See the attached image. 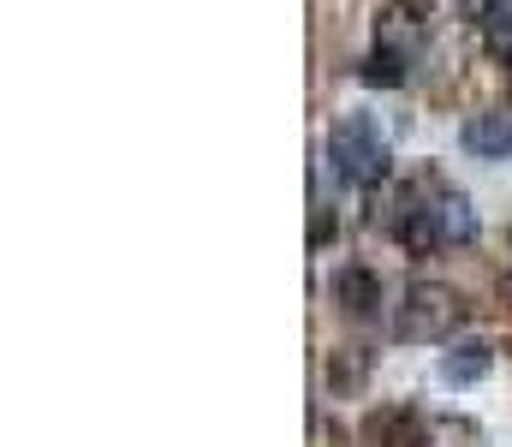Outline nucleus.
<instances>
[{
    "instance_id": "obj_1",
    "label": "nucleus",
    "mask_w": 512,
    "mask_h": 447,
    "mask_svg": "<svg viewBox=\"0 0 512 447\" xmlns=\"http://www.w3.org/2000/svg\"><path fill=\"white\" fill-rule=\"evenodd\" d=\"M328 167H334L340 185H358V191L382 185L387 173H393V155H387L382 126H376L370 114H346V120L328 132Z\"/></svg>"
},
{
    "instance_id": "obj_2",
    "label": "nucleus",
    "mask_w": 512,
    "mask_h": 447,
    "mask_svg": "<svg viewBox=\"0 0 512 447\" xmlns=\"http://www.w3.org/2000/svg\"><path fill=\"white\" fill-rule=\"evenodd\" d=\"M459 316H465V304H459L453 287L417 281V287H405V298H399L393 328H399V340H447L459 328Z\"/></svg>"
},
{
    "instance_id": "obj_3",
    "label": "nucleus",
    "mask_w": 512,
    "mask_h": 447,
    "mask_svg": "<svg viewBox=\"0 0 512 447\" xmlns=\"http://www.w3.org/2000/svg\"><path fill=\"white\" fill-rule=\"evenodd\" d=\"M459 144L471 149V155H483V161L512 155V114H471L459 126Z\"/></svg>"
},
{
    "instance_id": "obj_4",
    "label": "nucleus",
    "mask_w": 512,
    "mask_h": 447,
    "mask_svg": "<svg viewBox=\"0 0 512 447\" xmlns=\"http://www.w3.org/2000/svg\"><path fill=\"white\" fill-rule=\"evenodd\" d=\"M334 298H340V310H352V316H376V310H382V281H376V269L346 263V269L334 275Z\"/></svg>"
},
{
    "instance_id": "obj_5",
    "label": "nucleus",
    "mask_w": 512,
    "mask_h": 447,
    "mask_svg": "<svg viewBox=\"0 0 512 447\" xmlns=\"http://www.w3.org/2000/svg\"><path fill=\"white\" fill-rule=\"evenodd\" d=\"M370 442L376 447H429V424L417 412L393 406V412H376L370 418Z\"/></svg>"
},
{
    "instance_id": "obj_6",
    "label": "nucleus",
    "mask_w": 512,
    "mask_h": 447,
    "mask_svg": "<svg viewBox=\"0 0 512 447\" xmlns=\"http://www.w3.org/2000/svg\"><path fill=\"white\" fill-rule=\"evenodd\" d=\"M399 209H405V215L393 221V239H399V245H405L411 257H423V251H435V245H447V239H441V221H435V209H417L411 197H405Z\"/></svg>"
},
{
    "instance_id": "obj_7",
    "label": "nucleus",
    "mask_w": 512,
    "mask_h": 447,
    "mask_svg": "<svg viewBox=\"0 0 512 447\" xmlns=\"http://www.w3.org/2000/svg\"><path fill=\"white\" fill-rule=\"evenodd\" d=\"M358 78H364L370 90H399V84L411 78V54H399L393 42H382V48H370V54H364Z\"/></svg>"
},
{
    "instance_id": "obj_8",
    "label": "nucleus",
    "mask_w": 512,
    "mask_h": 447,
    "mask_svg": "<svg viewBox=\"0 0 512 447\" xmlns=\"http://www.w3.org/2000/svg\"><path fill=\"white\" fill-rule=\"evenodd\" d=\"M435 376H441L447 388H465V382H483V376H489V346H453V352H441V364H435Z\"/></svg>"
},
{
    "instance_id": "obj_9",
    "label": "nucleus",
    "mask_w": 512,
    "mask_h": 447,
    "mask_svg": "<svg viewBox=\"0 0 512 447\" xmlns=\"http://www.w3.org/2000/svg\"><path fill=\"white\" fill-rule=\"evenodd\" d=\"M435 221H441V239H459V245H465V239H477V209H471L459 191L435 203Z\"/></svg>"
},
{
    "instance_id": "obj_10",
    "label": "nucleus",
    "mask_w": 512,
    "mask_h": 447,
    "mask_svg": "<svg viewBox=\"0 0 512 447\" xmlns=\"http://www.w3.org/2000/svg\"><path fill=\"white\" fill-rule=\"evenodd\" d=\"M364 376H370V358H364V352H358V358H352V352H340V358L328 364V382H334V394H352Z\"/></svg>"
},
{
    "instance_id": "obj_11",
    "label": "nucleus",
    "mask_w": 512,
    "mask_h": 447,
    "mask_svg": "<svg viewBox=\"0 0 512 447\" xmlns=\"http://www.w3.org/2000/svg\"><path fill=\"white\" fill-rule=\"evenodd\" d=\"M483 36H489V48H495L501 60H512V6H495V12L483 18Z\"/></svg>"
},
{
    "instance_id": "obj_12",
    "label": "nucleus",
    "mask_w": 512,
    "mask_h": 447,
    "mask_svg": "<svg viewBox=\"0 0 512 447\" xmlns=\"http://www.w3.org/2000/svg\"><path fill=\"white\" fill-rule=\"evenodd\" d=\"M501 298H507V304H512V269H507V275H501Z\"/></svg>"
}]
</instances>
